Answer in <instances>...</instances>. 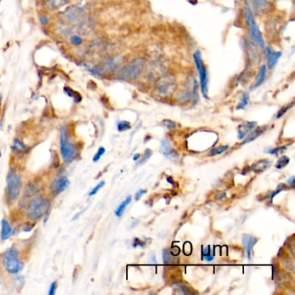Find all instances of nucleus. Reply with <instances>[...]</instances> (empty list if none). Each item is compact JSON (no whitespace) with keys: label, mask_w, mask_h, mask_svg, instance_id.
Returning a JSON list of instances; mask_svg holds the SVG:
<instances>
[{"label":"nucleus","mask_w":295,"mask_h":295,"mask_svg":"<svg viewBox=\"0 0 295 295\" xmlns=\"http://www.w3.org/2000/svg\"><path fill=\"white\" fill-rule=\"evenodd\" d=\"M50 207L51 201L47 198L42 197L33 198L28 206V218L32 221L39 220L47 213Z\"/></svg>","instance_id":"1"},{"label":"nucleus","mask_w":295,"mask_h":295,"mask_svg":"<svg viewBox=\"0 0 295 295\" xmlns=\"http://www.w3.org/2000/svg\"><path fill=\"white\" fill-rule=\"evenodd\" d=\"M60 147H61V154L64 161L66 163H71L75 160V157L77 156V148L73 143L69 141L65 126H63L61 129Z\"/></svg>","instance_id":"2"},{"label":"nucleus","mask_w":295,"mask_h":295,"mask_svg":"<svg viewBox=\"0 0 295 295\" xmlns=\"http://www.w3.org/2000/svg\"><path fill=\"white\" fill-rule=\"evenodd\" d=\"M145 66V59L137 57L131 61L119 71L118 77L121 79H135L141 74Z\"/></svg>","instance_id":"3"},{"label":"nucleus","mask_w":295,"mask_h":295,"mask_svg":"<svg viewBox=\"0 0 295 295\" xmlns=\"http://www.w3.org/2000/svg\"><path fill=\"white\" fill-rule=\"evenodd\" d=\"M3 263L6 271L16 275L23 269V264L20 262L18 251L15 247H12L4 252L3 256Z\"/></svg>","instance_id":"4"},{"label":"nucleus","mask_w":295,"mask_h":295,"mask_svg":"<svg viewBox=\"0 0 295 295\" xmlns=\"http://www.w3.org/2000/svg\"><path fill=\"white\" fill-rule=\"evenodd\" d=\"M245 17H246V21L248 24L249 33L251 35L252 39L260 49L264 50L265 49V42H264L263 37H262L261 32L259 30L258 25L256 24L251 10L249 9L248 6L245 8Z\"/></svg>","instance_id":"5"},{"label":"nucleus","mask_w":295,"mask_h":295,"mask_svg":"<svg viewBox=\"0 0 295 295\" xmlns=\"http://www.w3.org/2000/svg\"><path fill=\"white\" fill-rule=\"evenodd\" d=\"M194 61L197 67V73L199 75L200 78L201 89L203 95L205 98H208V75H207V70L206 68L204 65L203 60L201 58V54L199 52H195L194 54Z\"/></svg>","instance_id":"6"},{"label":"nucleus","mask_w":295,"mask_h":295,"mask_svg":"<svg viewBox=\"0 0 295 295\" xmlns=\"http://www.w3.org/2000/svg\"><path fill=\"white\" fill-rule=\"evenodd\" d=\"M6 182H7L9 198L11 200H15L17 198L21 191V187H22L21 177L17 174L16 172L10 171L6 177Z\"/></svg>","instance_id":"7"},{"label":"nucleus","mask_w":295,"mask_h":295,"mask_svg":"<svg viewBox=\"0 0 295 295\" xmlns=\"http://www.w3.org/2000/svg\"><path fill=\"white\" fill-rule=\"evenodd\" d=\"M85 12V10L83 7H80L77 5H72L70 7L66 9L64 12L60 13V18L63 22L66 23H76L77 21L81 19Z\"/></svg>","instance_id":"8"},{"label":"nucleus","mask_w":295,"mask_h":295,"mask_svg":"<svg viewBox=\"0 0 295 295\" xmlns=\"http://www.w3.org/2000/svg\"><path fill=\"white\" fill-rule=\"evenodd\" d=\"M174 87H175V79L172 75H164L157 81V91L160 95H168Z\"/></svg>","instance_id":"9"},{"label":"nucleus","mask_w":295,"mask_h":295,"mask_svg":"<svg viewBox=\"0 0 295 295\" xmlns=\"http://www.w3.org/2000/svg\"><path fill=\"white\" fill-rule=\"evenodd\" d=\"M69 184H70V182L66 177L56 178L52 182V185H51V191L54 196H57L67 189Z\"/></svg>","instance_id":"10"},{"label":"nucleus","mask_w":295,"mask_h":295,"mask_svg":"<svg viewBox=\"0 0 295 295\" xmlns=\"http://www.w3.org/2000/svg\"><path fill=\"white\" fill-rule=\"evenodd\" d=\"M257 125V122L250 121L246 122L242 124L238 127V139H244L245 137L251 132Z\"/></svg>","instance_id":"11"},{"label":"nucleus","mask_w":295,"mask_h":295,"mask_svg":"<svg viewBox=\"0 0 295 295\" xmlns=\"http://www.w3.org/2000/svg\"><path fill=\"white\" fill-rule=\"evenodd\" d=\"M256 243H257V239L255 236H250V235H244L243 236V243L247 250V256H248V260L251 259L252 250Z\"/></svg>","instance_id":"12"},{"label":"nucleus","mask_w":295,"mask_h":295,"mask_svg":"<svg viewBox=\"0 0 295 295\" xmlns=\"http://www.w3.org/2000/svg\"><path fill=\"white\" fill-rule=\"evenodd\" d=\"M281 56V52H276L272 48L267 49V59H268V69H272L275 67L276 63H278L279 58Z\"/></svg>","instance_id":"13"},{"label":"nucleus","mask_w":295,"mask_h":295,"mask_svg":"<svg viewBox=\"0 0 295 295\" xmlns=\"http://www.w3.org/2000/svg\"><path fill=\"white\" fill-rule=\"evenodd\" d=\"M160 152L169 158H173V159L178 158V154H177V152L171 147L169 141L166 140V139H164L161 141Z\"/></svg>","instance_id":"14"},{"label":"nucleus","mask_w":295,"mask_h":295,"mask_svg":"<svg viewBox=\"0 0 295 295\" xmlns=\"http://www.w3.org/2000/svg\"><path fill=\"white\" fill-rule=\"evenodd\" d=\"M256 13H262L268 8V2L267 0H248Z\"/></svg>","instance_id":"15"},{"label":"nucleus","mask_w":295,"mask_h":295,"mask_svg":"<svg viewBox=\"0 0 295 295\" xmlns=\"http://www.w3.org/2000/svg\"><path fill=\"white\" fill-rule=\"evenodd\" d=\"M272 161L269 159H262L260 161H258L256 164L251 166V171H254L256 173H260L264 172L265 170L268 169V167L271 165Z\"/></svg>","instance_id":"16"},{"label":"nucleus","mask_w":295,"mask_h":295,"mask_svg":"<svg viewBox=\"0 0 295 295\" xmlns=\"http://www.w3.org/2000/svg\"><path fill=\"white\" fill-rule=\"evenodd\" d=\"M12 227L9 225L8 222L4 219L1 223V238L2 240H7L10 236H12Z\"/></svg>","instance_id":"17"},{"label":"nucleus","mask_w":295,"mask_h":295,"mask_svg":"<svg viewBox=\"0 0 295 295\" xmlns=\"http://www.w3.org/2000/svg\"><path fill=\"white\" fill-rule=\"evenodd\" d=\"M69 0H47L46 4H47L48 8L52 11H55L58 9L62 8L63 6H65L66 4H69Z\"/></svg>","instance_id":"18"},{"label":"nucleus","mask_w":295,"mask_h":295,"mask_svg":"<svg viewBox=\"0 0 295 295\" xmlns=\"http://www.w3.org/2000/svg\"><path fill=\"white\" fill-rule=\"evenodd\" d=\"M265 128H266V126L261 127V128H258V129L253 131V132L251 131V132L245 137V139H244L243 142V144H247V143H249V142L255 140L256 139L258 138L259 136H260L261 134H263L265 130H266Z\"/></svg>","instance_id":"19"},{"label":"nucleus","mask_w":295,"mask_h":295,"mask_svg":"<svg viewBox=\"0 0 295 295\" xmlns=\"http://www.w3.org/2000/svg\"><path fill=\"white\" fill-rule=\"evenodd\" d=\"M131 201H132V197H131V196H128L125 200L122 202L121 205H119L118 208H116V210H115V215H116L117 217H121L122 214L125 211V209H126V207H127V205L130 204Z\"/></svg>","instance_id":"20"},{"label":"nucleus","mask_w":295,"mask_h":295,"mask_svg":"<svg viewBox=\"0 0 295 295\" xmlns=\"http://www.w3.org/2000/svg\"><path fill=\"white\" fill-rule=\"evenodd\" d=\"M121 61L122 59L120 56H115V57L107 60L106 63V69L110 71L114 70L116 68L118 67L119 64L121 63Z\"/></svg>","instance_id":"21"},{"label":"nucleus","mask_w":295,"mask_h":295,"mask_svg":"<svg viewBox=\"0 0 295 295\" xmlns=\"http://www.w3.org/2000/svg\"><path fill=\"white\" fill-rule=\"evenodd\" d=\"M266 74H267V68H266L265 65H263V66L260 67L259 75H258V77H257V80H256V83L254 87H259L260 85H261L263 83L265 79H266Z\"/></svg>","instance_id":"22"},{"label":"nucleus","mask_w":295,"mask_h":295,"mask_svg":"<svg viewBox=\"0 0 295 295\" xmlns=\"http://www.w3.org/2000/svg\"><path fill=\"white\" fill-rule=\"evenodd\" d=\"M64 91H65V93H66L69 96H70L72 98H74L75 103H80V102L82 101L81 95H79L77 92H75V91L73 90V89H71L69 87H64Z\"/></svg>","instance_id":"23"},{"label":"nucleus","mask_w":295,"mask_h":295,"mask_svg":"<svg viewBox=\"0 0 295 295\" xmlns=\"http://www.w3.org/2000/svg\"><path fill=\"white\" fill-rule=\"evenodd\" d=\"M289 161H290L289 157H287V156H281L278 159L277 163H276V168L277 169H282L285 166H287L289 164Z\"/></svg>","instance_id":"24"},{"label":"nucleus","mask_w":295,"mask_h":295,"mask_svg":"<svg viewBox=\"0 0 295 295\" xmlns=\"http://www.w3.org/2000/svg\"><path fill=\"white\" fill-rule=\"evenodd\" d=\"M229 146H222L217 148H214V149L210 150L209 151V155H212V156H216V155H219V154H223L226 152L228 149Z\"/></svg>","instance_id":"25"},{"label":"nucleus","mask_w":295,"mask_h":295,"mask_svg":"<svg viewBox=\"0 0 295 295\" xmlns=\"http://www.w3.org/2000/svg\"><path fill=\"white\" fill-rule=\"evenodd\" d=\"M117 127H118V130L120 131V132L128 130V129H130L131 128L130 123L128 121H120L118 122V124H117Z\"/></svg>","instance_id":"26"},{"label":"nucleus","mask_w":295,"mask_h":295,"mask_svg":"<svg viewBox=\"0 0 295 295\" xmlns=\"http://www.w3.org/2000/svg\"><path fill=\"white\" fill-rule=\"evenodd\" d=\"M151 156H152V151L150 149H146V152H145V154H144V156H143V157H142L139 161L137 162L136 166H139V165H143L145 162L147 161V160L149 159Z\"/></svg>","instance_id":"27"},{"label":"nucleus","mask_w":295,"mask_h":295,"mask_svg":"<svg viewBox=\"0 0 295 295\" xmlns=\"http://www.w3.org/2000/svg\"><path fill=\"white\" fill-rule=\"evenodd\" d=\"M248 101H249V98H248V94H244L243 99H242V102L239 103V105L237 106L236 109H238V110L239 109H243L245 106H248Z\"/></svg>","instance_id":"28"},{"label":"nucleus","mask_w":295,"mask_h":295,"mask_svg":"<svg viewBox=\"0 0 295 295\" xmlns=\"http://www.w3.org/2000/svg\"><path fill=\"white\" fill-rule=\"evenodd\" d=\"M162 125L163 126H165L167 129H174V128H176V123L175 122L173 121H170V120H165V121H162Z\"/></svg>","instance_id":"29"},{"label":"nucleus","mask_w":295,"mask_h":295,"mask_svg":"<svg viewBox=\"0 0 295 295\" xmlns=\"http://www.w3.org/2000/svg\"><path fill=\"white\" fill-rule=\"evenodd\" d=\"M13 145H14V147H15V149L18 150L20 152H23V151H26L27 150V147L26 146H24V144L22 143V142H20L18 139H15L14 140V143H13Z\"/></svg>","instance_id":"30"},{"label":"nucleus","mask_w":295,"mask_h":295,"mask_svg":"<svg viewBox=\"0 0 295 295\" xmlns=\"http://www.w3.org/2000/svg\"><path fill=\"white\" fill-rule=\"evenodd\" d=\"M71 44L74 45H80L83 43V38L78 35H72L70 36Z\"/></svg>","instance_id":"31"},{"label":"nucleus","mask_w":295,"mask_h":295,"mask_svg":"<svg viewBox=\"0 0 295 295\" xmlns=\"http://www.w3.org/2000/svg\"><path fill=\"white\" fill-rule=\"evenodd\" d=\"M104 185H105V182L104 181H102V182H100V183H99L98 185H96V186H95V188H94V189L92 190V191H91L90 192L88 193V196H89V197H91V196H94V195H95V194H96V193L98 192L99 191H100V190L102 189V188H103V186H104Z\"/></svg>","instance_id":"32"},{"label":"nucleus","mask_w":295,"mask_h":295,"mask_svg":"<svg viewBox=\"0 0 295 295\" xmlns=\"http://www.w3.org/2000/svg\"><path fill=\"white\" fill-rule=\"evenodd\" d=\"M105 152H106V150L104 147H100L99 148L98 151H97V153L95 155V157L93 158V161L97 162L99 159L101 158V157L103 156V154H105Z\"/></svg>","instance_id":"33"},{"label":"nucleus","mask_w":295,"mask_h":295,"mask_svg":"<svg viewBox=\"0 0 295 295\" xmlns=\"http://www.w3.org/2000/svg\"><path fill=\"white\" fill-rule=\"evenodd\" d=\"M294 106V103H291V104H289V105H287V106H284L283 108H281L280 110L278 112V114L276 115V118L279 119L283 115L287 110H289L290 108H291L292 106Z\"/></svg>","instance_id":"34"},{"label":"nucleus","mask_w":295,"mask_h":295,"mask_svg":"<svg viewBox=\"0 0 295 295\" xmlns=\"http://www.w3.org/2000/svg\"><path fill=\"white\" fill-rule=\"evenodd\" d=\"M286 149H287V146H280V147H277L276 149L270 150V151H268V154L277 155L279 153H282Z\"/></svg>","instance_id":"35"},{"label":"nucleus","mask_w":295,"mask_h":295,"mask_svg":"<svg viewBox=\"0 0 295 295\" xmlns=\"http://www.w3.org/2000/svg\"><path fill=\"white\" fill-rule=\"evenodd\" d=\"M171 260V254H169V251L167 249H165L163 251V260L165 263H168Z\"/></svg>","instance_id":"36"},{"label":"nucleus","mask_w":295,"mask_h":295,"mask_svg":"<svg viewBox=\"0 0 295 295\" xmlns=\"http://www.w3.org/2000/svg\"><path fill=\"white\" fill-rule=\"evenodd\" d=\"M56 288H57V283L54 281L52 282L51 287H50V290H49V295H54L56 292Z\"/></svg>","instance_id":"37"},{"label":"nucleus","mask_w":295,"mask_h":295,"mask_svg":"<svg viewBox=\"0 0 295 295\" xmlns=\"http://www.w3.org/2000/svg\"><path fill=\"white\" fill-rule=\"evenodd\" d=\"M133 246H134V248H136V247H138V246H140V247H145V243L139 240V238H134Z\"/></svg>","instance_id":"38"},{"label":"nucleus","mask_w":295,"mask_h":295,"mask_svg":"<svg viewBox=\"0 0 295 295\" xmlns=\"http://www.w3.org/2000/svg\"><path fill=\"white\" fill-rule=\"evenodd\" d=\"M203 256H205H205H211L210 255V248H209V246L203 248Z\"/></svg>","instance_id":"39"},{"label":"nucleus","mask_w":295,"mask_h":295,"mask_svg":"<svg viewBox=\"0 0 295 295\" xmlns=\"http://www.w3.org/2000/svg\"><path fill=\"white\" fill-rule=\"evenodd\" d=\"M144 193H146V191H145V190H139V191H138L136 192V194H135V199H136V200H139Z\"/></svg>","instance_id":"40"},{"label":"nucleus","mask_w":295,"mask_h":295,"mask_svg":"<svg viewBox=\"0 0 295 295\" xmlns=\"http://www.w3.org/2000/svg\"><path fill=\"white\" fill-rule=\"evenodd\" d=\"M40 22H41V24L45 25V24H48V22H49V18H48L46 16L40 17Z\"/></svg>","instance_id":"41"},{"label":"nucleus","mask_w":295,"mask_h":295,"mask_svg":"<svg viewBox=\"0 0 295 295\" xmlns=\"http://www.w3.org/2000/svg\"><path fill=\"white\" fill-rule=\"evenodd\" d=\"M287 183H288V185L291 186L292 188L294 189L295 188V177H292L287 180Z\"/></svg>","instance_id":"42"},{"label":"nucleus","mask_w":295,"mask_h":295,"mask_svg":"<svg viewBox=\"0 0 295 295\" xmlns=\"http://www.w3.org/2000/svg\"><path fill=\"white\" fill-rule=\"evenodd\" d=\"M205 260H208V261H210V260H212L214 259V257L212 256H205Z\"/></svg>","instance_id":"43"},{"label":"nucleus","mask_w":295,"mask_h":295,"mask_svg":"<svg viewBox=\"0 0 295 295\" xmlns=\"http://www.w3.org/2000/svg\"><path fill=\"white\" fill-rule=\"evenodd\" d=\"M139 156H140V155L139 154H135L134 157V160H138L139 158Z\"/></svg>","instance_id":"44"},{"label":"nucleus","mask_w":295,"mask_h":295,"mask_svg":"<svg viewBox=\"0 0 295 295\" xmlns=\"http://www.w3.org/2000/svg\"><path fill=\"white\" fill-rule=\"evenodd\" d=\"M152 259H153V261H154V262H155V261H156V259H155V256H154V255H153V256H152Z\"/></svg>","instance_id":"45"},{"label":"nucleus","mask_w":295,"mask_h":295,"mask_svg":"<svg viewBox=\"0 0 295 295\" xmlns=\"http://www.w3.org/2000/svg\"><path fill=\"white\" fill-rule=\"evenodd\" d=\"M0 156H1V152H0Z\"/></svg>","instance_id":"46"}]
</instances>
